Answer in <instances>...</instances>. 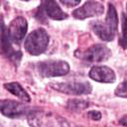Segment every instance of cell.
Segmentation results:
<instances>
[{
	"instance_id": "cell-1",
	"label": "cell",
	"mask_w": 127,
	"mask_h": 127,
	"mask_svg": "<svg viewBox=\"0 0 127 127\" xmlns=\"http://www.w3.org/2000/svg\"><path fill=\"white\" fill-rule=\"evenodd\" d=\"M118 27L117 12L112 4L108 5V12L104 22H96L93 24L92 29L94 33L103 41H112L116 35Z\"/></svg>"
},
{
	"instance_id": "cell-2",
	"label": "cell",
	"mask_w": 127,
	"mask_h": 127,
	"mask_svg": "<svg viewBox=\"0 0 127 127\" xmlns=\"http://www.w3.org/2000/svg\"><path fill=\"white\" fill-rule=\"evenodd\" d=\"M49 35L45 29L39 28L34 30L25 41V49L32 56L43 54L49 45Z\"/></svg>"
},
{
	"instance_id": "cell-3",
	"label": "cell",
	"mask_w": 127,
	"mask_h": 127,
	"mask_svg": "<svg viewBox=\"0 0 127 127\" xmlns=\"http://www.w3.org/2000/svg\"><path fill=\"white\" fill-rule=\"evenodd\" d=\"M39 73L44 77H55L65 75L69 71V65L64 61L49 60L38 64Z\"/></svg>"
},
{
	"instance_id": "cell-4",
	"label": "cell",
	"mask_w": 127,
	"mask_h": 127,
	"mask_svg": "<svg viewBox=\"0 0 127 127\" xmlns=\"http://www.w3.org/2000/svg\"><path fill=\"white\" fill-rule=\"evenodd\" d=\"M11 43L12 41L9 36L8 28L5 26L3 18L0 17V49H1V52L3 53L5 57L9 58L11 61L18 64L22 58V53L19 51H15L12 48Z\"/></svg>"
},
{
	"instance_id": "cell-5",
	"label": "cell",
	"mask_w": 127,
	"mask_h": 127,
	"mask_svg": "<svg viewBox=\"0 0 127 127\" xmlns=\"http://www.w3.org/2000/svg\"><path fill=\"white\" fill-rule=\"evenodd\" d=\"M28 121L31 125L34 126H64L68 125L67 122H65L64 119L54 115V114H49L48 117L43 114L40 111H34L30 112L28 116Z\"/></svg>"
},
{
	"instance_id": "cell-6",
	"label": "cell",
	"mask_w": 127,
	"mask_h": 127,
	"mask_svg": "<svg viewBox=\"0 0 127 127\" xmlns=\"http://www.w3.org/2000/svg\"><path fill=\"white\" fill-rule=\"evenodd\" d=\"M53 88L66 94L81 95L88 94L91 92V85L86 81H68L51 84Z\"/></svg>"
},
{
	"instance_id": "cell-7",
	"label": "cell",
	"mask_w": 127,
	"mask_h": 127,
	"mask_svg": "<svg viewBox=\"0 0 127 127\" xmlns=\"http://www.w3.org/2000/svg\"><path fill=\"white\" fill-rule=\"evenodd\" d=\"M104 7L101 3L93 0H89L85 2L81 7L75 9L72 12V16L76 19H86L89 17H95V16H100L103 14Z\"/></svg>"
},
{
	"instance_id": "cell-8",
	"label": "cell",
	"mask_w": 127,
	"mask_h": 127,
	"mask_svg": "<svg viewBox=\"0 0 127 127\" xmlns=\"http://www.w3.org/2000/svg\"><path fill=\"white\" fill-rule=\"evenodd\" d=\"M111 56V51L104 45L95 44L89 47L81 56V58L90 63H102L107 61Z\"/></svg>"
},
{
	"instance_id": "cell-9",
	"label": "cell",
	"mask_w": 127,
	"mask_h": 127,
	"mask_svg": "<svg viewBox=\"0 0 127 127\" xmlns=\"http://www.w3.org/2000/svg\"><path fill=\"white\" fill-rule=\"evenodd\" d=\"M27 30H28V23L24 17L18 16L15 19H13L8 27L9 36L12 43L19 45L23 41L27 33Z\"/></svg>"
},
{
	"instance_id": "cell-10",
	"label": "cell",
	"mask_w": 127,
	"mask_h": 127,
	"mask_svg": "<svg viewBox=\"0 0 127 127\" xmlns=\"http://www.w3.org/2000/svg\"><path fill=\"white\" fill-rule=\"evenodd\" d=\"M27 108L22 103L12 99L0 100V112L9 118H17L26 112Z\"/></svg>"
},
{
	"instance_id": "cell-11",
	"label": "cell",
	"mask_w": 127,
	"mask_h": 127,
	"mask_svg": "<svg viewBox=\"0 0 127 127\" xmlns=\"http://www.w3.org/2000/svg\"><path fill=\"white\" fill-rule=\"evenodd\" d=\"M89 77L98 82H113L116 78L113 69L105 65L93 66L89 71Z\"/></svg>"
},
{
	"instance_id": "cell-12",
	"label": "cell",
	"mask_w": 127,
	"mask_h": 127,
	"mask_svg": "<svg viewBox=\"0 0 127 127\" xmlns=\"http://www.w3.org/2000/svg\"><path fill=\"white\" fill-rule=\"evenodd\" d=\"M44 8L46 14L53 20H64L67 17V15L59 7L56 0H45Z\"/></svg>"
},
{
	"instance_id": "cell-13",
	"label": "cell",
	"mask_w": 127,
	"mask_h": 127,
	"mask_svg": "<svg viewBox=\"0 0 127 127\" xmlns=\"http://www.w3.org/2000/svg\"><path fill=\"white\" fill-rule=\"evenodd\" d=\"M4 87L10 91L12 94L16 95L17 97H19L20 99H22L25 102H30V96L29 94L26 92V90L18 83V82H9V83H5Z\"/></svg>"
},
{
	"instance_id": "cell-14",
	"label": "cell",
	"mask_w": 127,
	"mask_h": 127,
	"mask_svg": "<svg viewBox=\"0 0 127 127\" xmlns=\"http://www.w3.org/2000/svg\"><path fill=\"white\" fill-rule=\"evenodd\" d=\"M88 102L82 99H69L67 101V108L71 111H80L88 107Z\"/></svg>"
},
{
	"instance_id": "cell-15",
	"label": "cell",
	"mask_w": 127,
	"mask_h": 127,
	"mask_svg": "<svg viewBox=\"0 0 127 127\" xmlns=\"http://www.w3.org/2000/svg\"><path fill=\"white\" fill-rule=\"evenodd\" d=\"M115 94H116V96H120V97L126 98L127 93H126V81L125 80L117 86V88L115 89Z\"/></svg>"
},
{
	"instance_id": "cell-16",
	"label": "cell",
	"mask_w": 127,
	"mask_h": 127,
	"mask_svg": "<svg viewBox=\"0 0 127 127\" xmlns=\"http://www.w3.org/2000/svg\"><path fill=\"white\" fill-rule=\"evenodd\" d=\"M60 1H61V3H62L63 5H64L65 7L70 8V7H74V6L78 5L81 0H60Z\"/></svg>"
},
{
	"instance_id": "cell-17",
	"label": "cell",
	"mask_w": 127,
	"mask_h": 127,
	"mask_svg": "<svg viewBox=\"0 0 127 127\" xmlns=\"http://www.w3.org/2000/svg\"><path fill=\"white\" fill-rule=\"evenodd\" d=\"M88 117L92 120H99L101 118V113L97 110H91L88 112Z\"/></svg>"
},
{
	"instance_id": "cell-18",
	"label": "cell",
	"mask_w": 127,
	"mask_h": 127,
	"mask_svg": "<svg viewBox=\"0 0 127 127\" xmlns=\"http://www.w3.org/2000/svg\"><path fill=\"white\" fill-rule=\"evenodd\" d=\"M125 119H126V116H124V117L122 118V120L120 121V123H121V124H123V125H127V123H126V122H124V120H125Z\"/></svg>"
},
{
	"instance_id": "cell-19",
	"label": "cell",
	"mask_w": 127,
	"mask_h": 127,
	"mask_svg": "<svg viewBox=\"0 0 127 127\" xmlns=\"http://www.w3.org/2000/svg\"><path fill=\"white\" fill-rule=\"evenodd\" d=\"M121 41H124V38H122V39H121ZM122 47L125 49V44H124V43H122Z\"/></svg>"
},
{
	"instance_id": "cell-20",
	"label": "cell",
	"mask_w": 127,
	"mask_h": 127,
	"mask_svg": "<svg viewBox=\"0 0 127 127\" xmlns=\"http://www.w3.org/2000/svg\"><path fill=\"white\" fill-rule=\"evenodd\" d=\"M24 1H28V0H24Z\"/></svg>"
}]
</instances>
